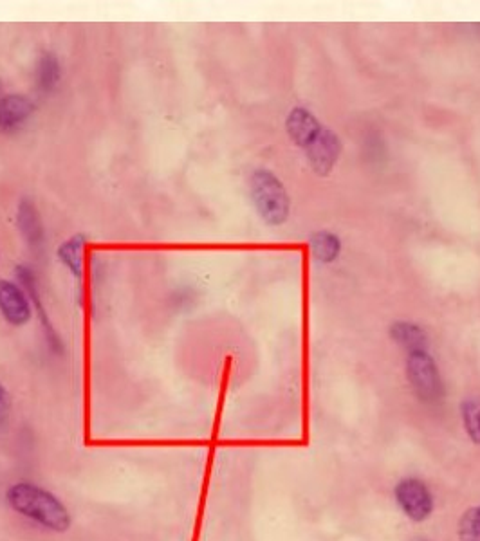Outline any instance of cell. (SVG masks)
Segmentation results:
<instances>
[{
  "label": "cell",
  "mask_w": 480,
  "mask_h": 541,
  "mask_svg": "<svg viewBox=\"0 0 480 541\" xmlns=\"http://www.w3.org/2000/svg\"><path fill=\"white\" fill-rule=\"evenodd\" d=\"M6 502L11 511L46 531L65 532L73 523L64 502L55 493L33 482L13 484L6 491Z\"/></svg>",
  "instance_id": "6da1fadb"
},
{
  "label": "cell",
  "mask_w": 480,
  "mask_h": 541,
  "mask_svg": "<svg viewBox=\"0 0 480 541\" xmlns=\"http://www.w3.org/2000/svg\"><path fill=\"white\" fill-rule=\"evenodd\" d=\"M251 201L260 219L269 226H282L289 217L291 199L286 186L268 168H257L250 179Z\"/></svg>",
  "instance_id": "7a4b0ae2"
},
{
  "label": "cell",
  "mask_w": 480,
  "mask_h": 541,
  "mask_svg": "<svg viewBox=\"0 0 480 541\" xmlns=\"http://www.w3.org/2000/svg\"><path fill=\"white\" fill-rule=\"evenodd\" d=\"M407 379L419 401L439 403L444 397V383L435 359L428 350L408 352Z\"/></svg>",
  "instance_id": "3957f363"
},
{
  "label": "cell",
  "mask_w": 480,
  "mask_h": 541,
  "mask_svg": "<svg viewBox=\"0 0 480 541\" xmlns=\"http://www.w3.org/2000/svg\"><path fill=\"white\" fill-rule=\"evenodd\" d=\"M394 500L412 522H426L435 509L434 493L421 478H401L394 487Z\"/></svg>",
  "instance_id": "277c9868"
},
{
  "label": "cell",
  "mask_w": 480,
  "mask_h": 541,
  "mask_svg": "<svg viewBox=\"0 0 480 541\" xmlns=\"http://www.w3.org/2000/svg\"><path fill=\"white\" fill-rule=\"evenodd\" d=\"M17 278H19L20 285L24 287V291L28 293L31 305H33L35 311H37L38 320H40V325H42L44 334H46V341L47 345H49V349L53 350L55 354H62L64 343H62L60 334H58L55 327H53V323L49 320V314H47L46 305H44L42 293H40V284H38L37 273H35L31 267L20 264V266L17 267Z\"/></svg>",
  "instance_id": "5b68a950"
},
{
  "label": "cell",
  "mask_w": 480,
  "mask_h": 541,
  "mask_svg": "<svg viewBox=\"0 0 480 541\" xmlns=\"http://www.w3.org/2000/svg\"><path fill=\"white\" fill-rule=\"evenodd\" d=\"M0 316L13 327L26 325L33 316V305L22 285L0 278Z\"/></svg>",
  "instance_id": "8992f818"
},
{
  "label": "cell",
  "mask_w": 480,
  "mask_h": 541,
  "mask_svg": "<svg viewBox=\"0 0 480 541\" xmlns=\"http://www.w3.org/2000/svg\"><path fill=\"white\" fill-rule=\"evenodd\" d=\"M343 145L340 136L333 130L325 129L314 139L313 145L305 150V156L318 175H329L340 161Z\"/></svg>",
  "instance_id": "52a82bcc"
},
{
  "label": "cell",
  "mask_w": 480,
  "mask_h": 541,
  "mask_svg": "<svg viewBox=\"0 0 480 541\" xmlns=\"http://www.w3.org/2000/svg\"><path fill=\"white\" fill-rule=\"evenodd\" d=\"M287 136L295 143L296 147L307 150L314 143V139L320 136L324 125L318 121L313 112L305 107H295L287 114Z\"/></svg>",
  "instance_id": "ba28073f"
},
{
  "label": "cell",
  "mask_w": 480,
  "mask_h": 541,
  "mask_svg": "<svg viewBox=\"0 0 480 541\" xmlns=\"http://www.w3.org/2000/svg\"><path fill=\"white\" fill-rule=\"evenodd\" d=\"M35 114V103L24 94L0 96V132H15Z\"/></svg>",
  "instance_id": "9c48e42d"
},
{
  "label": "cell",
  "mask_w": 480,
  "mask_h": 541,
  "mask_svg": "<svg viewBox=\"0 0 480 541\" xmlns=\"http://www.w3.org/2000/svg\"><path fill=\"white\" fill-rule=\"evenodd\" d=\"M17 228L24 242L28 244L33 251H40L44 248L46 242V230H44V222L38 213V208L35 202L31 199H22L17 208Z\"/></svg>",
  "instance_id": "30bf717a"
},
{
  "label": "cell",
  "mask_w": 480,
  "mask_h": 541,
  "mask_svg": "<svg viewBox=\"0 0 480 541\" xmlns=\"http://www.w3.org/2000/svg\"><path fill=\"white\" fill-rule=\"evenodd\" d=\"M388 334L394 343L407 352L428 350V334L421 325H417L414 321H394L388 329Z\"/></svg>",
  "instance_id": "8fae6325"
},
{
  "label": "cell",
  "mask_w": 480,
  "mask_h": 541,
  "mask_svg": "<svg viewBox=\"0 0 480 541\" xmlns=\"http://www.w3.org/2000/svg\"><path fill=\"white\" fill-rule=\"evenodd\" d=\"M87 246V235L76 233L73 237L60 244L56 251V257L62 262V266L76 278L82 280L84 276V249Z\"/></svg>",
  "instance_id": "7c38bea8"
},
{
  "label": "cell",
  "mask_w": 480,
  "mask_h": 541,
  "mask_svg": "<svg viewBox=\"0 0 480 541\" xmlns=\"http://www.w3.org/2000/svg\"><path fill=\"white\" fill-rule=\"evenodd\" d=\"M62 78V65L53 53H42L35 67V85L40 94H51Z\"/></svg>",
  "instance_id": "4fadbf2b"
},
{
  "label": "cell",
  "mask_w": 480,
  "mask_h": 541,
  "mask_svg": "<svg viewBox=\"0 0 480 541\" xmlns=\"http://www.w3.org/2000/svg\"><path fill=\"white\" fill-rule=\"evenodd\" d=\"M309 248L320 264H333L342 255V240L331 231H314L309 237Z\"/></svg>",
  "instance_id": "5bb4252c"
},
{
  "label": "cell",
  "mask_w": 480,
  "mask_h": 541,
  "mask_svg": "<svg viewBox=\"0 0 480 541\" xmlns=\"http://www.w3.org/2000/svg\"><path fill=\"white\" fill-rule=\"evenodd\" d=\"M461 421L470 441L480 446V399L470 397L462 401Z\"/></svg>",
  "instance_id": "9a60e30c"
},
{
  "label": "cell",
  "mask_w": 480,
  "mask_h": 541,
  "mask_svg": "<svg viewBox=\"0 0 480 541\" xmlns=\"http://www.w3.org/2000/svg\"><path fill=\"white\" fill-rule=\"evenodd\" d=\"M459 541H480V505L470 507L459 520Z\"/></svg>",
  "instance_id": "2e32d148"
},
{
  "label": "cell",
  "mask_w": 480,
  "mask_h": 541,
  "mask_svg": "<svg viewBox=\"0 0 480 541\" xmlns=\"http://www.w3.org/2000/svg\"><path fill=\"white\" fill-rule=\"evenodd\" d=\"M11 413V397L10 392L0 383V431L8 426Z\"/></svg>",
  "instance_id": "e0dca14e"
},
{
  "label": "cell",
  "mask_w": 480,
  "mask_h": 541,
  "mask_svg": "<svg viewBox=\"0 0 480 541\" xmlns=\"http://www.w3.org/2000/svg\"><path fill=\"white\" fill-rule=\"evenodd\" d=\"M410 541H432V540H428V538H421V536H419V538H412V540Z\"/></svg>",
  "instance_id": "ac0fdd59"
}]
</instances>
